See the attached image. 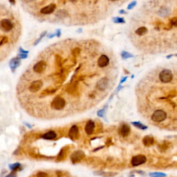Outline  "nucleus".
<instances>
[{
	"label": "nucleus",
	"mask_w": 177,
	"mask_h": 177,
	"mask_svg": "<svg viewBox=\"0 0 177 177\" xmlns=\"http://www.w3.org/2000/svg\"><path fill=\"white\" fill-rule=\"evenodd\" d=\"M32 112L44 120L88 111L113 90L119 75L113 51L94 39H65L48 46L32 66Z\"/></svg>",
	"instance_id": "nucleus-1"
},
{
	"label": "nucleus",
	"mask_w": 177,
	"mask_h": 177,
	"mask_svg": "<svg viewBox=\"0 0 177 177\" xmlns=\"http://www.w3.org/2000/svg\"><path fill=\"white\" fill-rule=\"evenodd\" d=\"M127 35L134 46L149 54L176 51L177 1H147L130 19Z\"/></svg>",
	"instance_id": "nucleus-2"
},
{
	"label": "nucleus",
	"mask_w": 177,
	"mask_h": 177,
	"mask_svg": "<svg viewBox=\"0 0 177 177\" xmlns=\"http://www.w3.org/2000/svg\"><path fill=\"white\" fill-rule=\"evenodd\" d=\"M176 65L170 63L156 66L137 84L138 111L153 126L176 130Z\"/></svg>",
	"instance_id": "nucleus-3"
},
{
	"label": "nucleus",
	"mask_w": 177,
	"mask_h": 177,
	"mask_svg": "<svg viewBox=\"0 0 177 177\" xmlns=\"http://www.w3.org/2000/svg\"><path fill=\"white\" fill-rule=\"evenodd\" d=\"M123 1H33L38 8V20L65 26L93 24L112 14L116 4Z\"/></svg>",
	"instance_id": "nucleus-4"
},
{
	"label": "nucleus",
	"mask_w": 177,
	"mask_h": 177,
	"mask_svg": "<svg viewBox=\"0 0 177 177\" xmlns=\"http://www.w3.org/2000/svg\"><path fill=\"white\" fill-rule=\"evenodd\" d=\"M14 27L13 23L8 19H3L0 21V30L4 32H9Z\"/></svg>",
	"instance_id": "nucleus-5"
},
{
	"label": "nucleus",
	"mask_w": 177,
	"mask_h": 177,
	"mask_svg": "<svg viewBox=\"0 0 177 177\" xmlns=\"http://www.w3.org/2000/svg\"><path fill=\"white\" fill-rule=\"evenodd\" d=\"M146 161H147V159H146L145 156L144 155L140 154V155L135 156L132 158V165L134 167L138 166L140 165L143 164V163H145L146 162Z\"/></svg>",
	"instance_id": "nucleus-6"
},
{
	"label": "nucleus",
	"mask_w": 177,
	"mask_h": 177,
	"mask_svg": "<svg viewBox=\"0 0 177 177\" xmlns=\"http://www.w3.org/2000/svg\"><path fill=\"white\" fill-rule=\"evenodd\" d=\"M85 157V154L82 151H75L71 154V159L73 163L80 162L81 160Z\"/></svg>",
	"instance_id": "nucleus-7"
},
{
	"label": "nucleus",
	"mask_w": 177,
	"mask_h": 177,
	"mask_svg": "<svg viewBox=\"0 0 177 177\" xmlns=\"http://www.w3.org/2000/svg\"><path fill=\"white\" fill-rule=\"evenodd\" d=\"M68 136H69L70 138H71L72 140H75L79 138V130L78 127L75 126H72L71 129H70L69 132H68Z\"/></svg>",
	"instance_id": "nucleus-8"
},
{
	"label": "nucleus",
	"mask_w": 177,
	"mask_h": 177,
	"mask_svg": "<svg viewBox=\"0 0 177 177\" xmlns=\"http://www.w3.org/2000/svg\"><path fill=\"white\" fill-rule=\"evenodd\" d=\"M20 63H21V61H20V59L18 57L12 58L11 61L9 62V66L11 68V71L14 72L16 70V68L20 66Z\"/></svg>",
	"instance_id": "nucleus-9"
},
{
	"label": "nucleus",
	"mask_w": 177,
	"mask_h": 177,
	"mask_svg": "<svg viewBox=\"0 0 177 177\" xmlns=\"http://www.w3.org/2000/svg\"><path fill=\"white\" fill-rule=\"evenodd\" d=\"M94 129H95V123H94V122L92 121H89L87 122L85 126L86 133L89 135L92 134L94 131Z\"/></svg>",
	"instance_id": "nucleus-10"
},
{
	"label": "nucleus",
	"mask_w": 177,
	"mask_h": 177,
	"mask_svg": "<svg viewBox=\"0 0 177 177\" xmlns=\"http://www.w3.org/2000/svg\"><path fill=\"white\" fill-rule=\"evenodd\" d=\"M130 126L126 124H123L122 125V127L120 128L119 130L120 134H121L123 137L127 136L129 134V133H130Z\"/></svg>",
	"instance_id": "nucleus-11"
},
{
	"label": "nucleus",
	"mask_w": 177,
	"mask_h": 177,
	"mask_svg": "<svg viewBox=\"0 0 177 177\" xmlns=\"http://www.w3.org/2000/svg\"><path fill=\"white\" fill-rule=\"evenodd\" d=\"M41 137H42V138L46 139V140H53V139H55L56 138L57 135L55 132L50 131L46 132L44 134H43Z\"/></svg>",
	"instance_id": "nucleus-12"
},
{
	"label": "nucleus",
	"mask_w": 177,
	"mask_h": 177,
	"mask_svg": "<svg viewBox=\"0 0 177 177\" xmlns=\"http://www.w3.org/2000/svg\"><path fill=\"white\" fill-rule=\"evenodd\" d=\"M142 141H143V144L145 146H150L154 143V140L152 137L149 136H145V138H143Z\"/></svg>",
	"instance_id": "nucleus-13"
},
{
	"label": "nucleus",
	"mask_w": 177,
	"mask_h": 177,
	"mask_svg": "<svg viewBox=\"0 0 177 177\" xmlns=\"http://www.w3.org/2000/svg\"><path fill=\"white\" fill-rule=\"evenodd\" d=\"M21 168H22L21 164L19 163H13V164L9 165L10 169L12 170V172H15L21 169Z\"/></svg>",
	"instance_id": "nucleus-14"
},
{
	"label": "nucleus",
	"mask_w": 177,
	"mask_h": 177,
	"mask_svg": "<svg viewBox=\"0 0 177 177\" xmlns=\"http://www.w3.org/2000/svg\"><path fill=\"white\" fill-rule=\"evenodd\" d=\"M149 176L151 177H166V174L163 172H151Z\"/></svg>",
	"instance_id": "nucleus-15"
},
{
	"label": "nucleus",
	"mask_w": 177,
	"mask_h": 177,
	"mask_svg": "<svg viewBox=\"0 0 177 177\" xmlns=\"http://www.w3.org/2000/svg\"><path fill=\"white\" fill-rule=\"evenodd\" d=\"M134 125H135L136 127H139L140 129H142V130H145V129H147V127L145 126V125H142L141 123H138V122H136V123H132Z\"/></svg>",
	"instance_id": "nucleus-16"
},
{
	"label": "nucleus",
	"mask_w": 177,
	"mask_h": 177,
	"mask_svg": "<svg viewBox=\"0 0 177 177\" xmlns=\"http://www.w3.org/2000/svg\"><path fill=\"white\" fill-rule=\"evenodd\" d=\"M8 42V37H2L0 39V46H1L2 44H5V43Z\"/></svg>",
	"instance_id": "nucleus-17"
},
{
	"label": "nucleus",
	"mask_w": 177,
	"mask_h": 177,
	"mask_svg": "<svg viewBox=\"0 0 177 177\" xmlns=\"http://www.w3.org/2000/svg\"><path fill=\"white\" fill-rule=\"evenodd\" d=\"M122 57H123V58H132L133 56L129 53L123 52V53H122Z\"/></svg>",
	"instance_id": "nucleus-18"
},
{
	"label": "nucleus",
	"mask_w": 177,
	"mask_h": 177,
	"mask_svg": "<svg viewBox=\"0 0 177 177\" xmlns=\"http://www.w3.org/2000/svg\"><path fill=\"white\" fill-rule=\"evenodd\" d=\"M113 21L116 23H125V20L123 18H116L113 19Z\"/></svg>",
	"instance_id": "nucleus-19"
},
{
	"label": "nucleus",
	"mask_w": 177,
	"mask_h": 177,
	"mask_svg": "<svg viewBox=\"0 0 177 177\" xmlns=\"http://www.w3.org/2000/svg\"><path fill=\"white\" fill-rule=\"evenodd\" d=\"M37 177H47V174L46 173L42 172H40L37 174Z\"/></svg>",
	"instance_id": "nucleus-20"
},
{
	"label": "nucleus",
	"mask_w": 177,
	"mask_h": 177,
	"mask_svg": "<svg viewBox=\"0 0 177 177\" xmlns=\"http://www.w3.org/2000/svg\"><path fill=\"white\" fill-rule=\"evenodd\" d=\"M136 4V1H133V2H132L131 4H130L129 5V6H127V9H128V10L132 9V8H133L134 6Z\"/></svg>",
	"instance_id": "nucleus-21"
},
{
	"label": "nucleus",
	"mask_w": 177,
	"mask_h": 177,
	"mask_svg": "<svg viewBox=\"0 0 177 177\" xmlns=\"http://www.w3.org/2000/svg\"><path fill=\"white\" fill-rule=\"evenodd\" d=\"M17 175H16V172H12L11 173H10L9 174L7 175L6 177H16Z\"/></svg>",
	"instance_id": "nucleus-22"
},
{
	"label": "nucleus",
	"mask_w": 177,
	"mask_h": 177,
	"mask_svg": "<svg viewBox=\"0 0 177 177\" xmlns=\"http://www.w3.org/2000/svg\"><path fill=\"white\" fill-rule=\"evenodd\" d=\"M27 54H22V53H20V55H19L18 58H20V59H24V58H27Z\"/></svg>",
	"instance_id": "nucleus-23"
},
{
	"label": "nucleus",
	"mask_w": 177,
	"mask_h": 177,
	"mask_svg": "<svg viewBox=\"0 0 177 177\" xmlns=\"http://www.w3.org/2000/svg\"><path fill=\"white\" fill-rule=\"evenodd\" d=\"M20 52L22 53V54H27L28 53V51H24L23 49H22V48H20Z\"/></svg>",
	"instance_id": "nucleus-24"
},
{
	"label": "nucleus",
	"mask_w": 177,
	"mask_h": 177,
	"mask_svg": "<svg viewBox=\"0 0 177 177\" xmlns=\"http://www.w3.org/2000/svg\"><path fill=\"white\" fill-rule=\"evenodd\" d=\"M9 2L11 3V4H15V1H10Z\"/></svg>",
	"instance_id": "nucleus-25"
}]
</instances>
